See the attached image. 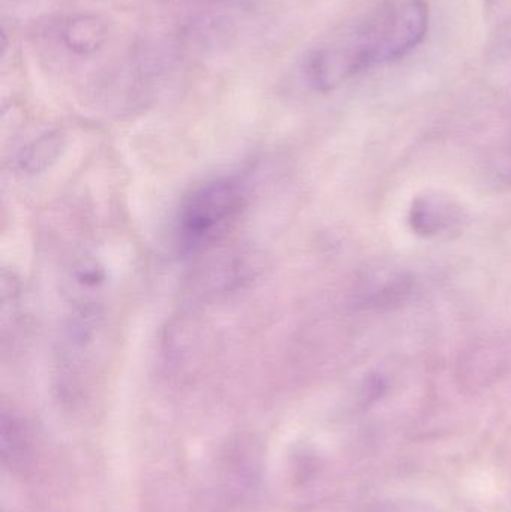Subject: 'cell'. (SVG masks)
I'll return each mask as SVG.
<instances>
[{"label":"cell","instance_id":"obj_1","mask_svg":"<svg viewBox=\"0 0 511 512\" xmlns=\"http://www.w3.org/2000/svg\"><path fill=\"white\" fill-rule=\"evenodd\" d=\"M429 11L425 0H389L353 29L306 59L305 75L317 90H332L354 75L402 59L425 39Z\"/></svg>","mask_w":511,"mask_h":512},{"label":"cell","instance_id":"obj_2","mask_svg":"<svg viewBox=\"0 0 511 512\" xmlns=\"http://www.w3.org/2000/svg\"><path fill=\"white\" fill-rule=\"evenodd\" d=\"M246 206V189L234 177L198 186L180 206L174 240L185 256L203 254L221 242L239 221Z\"/></svg>","mask_w":511,"mask_h":512},{"label":"cell","instance_id":"obj_3","mask_svg":"<svg viewBox=\"0 0 511 512\" xmlns=\"http://www.w3.org/2000/svg\"><path fill=\"white\" fill-rule=\"evenodd\" d=\"M2 460L11 471H24L32 462V441L26 426L14 414L3 411L0 418Z\"/></svg>","mask_w":511,"mask_h":512},{"label":"cell","instance_id":"obj_4","mask_svg":"<svg viewBox=\"0 0 511 512\" xmlns=\"http://www.w3.org/2000/svg\"><path fill=\"white\" fill-rule=\"evenodd\" d=\"M108 30L104 21L95 15H78L65 24L63 42L74 53L92 54L107 41Z\"/></svg>","mask_w":511,"mask_h":512},{"label":"cell","instance_id":"obj_5","mask_svg":"<svg viewBox=\"0 0 511 512\" xmlns=\"http://www.w3.org/2000/svg\"><path fill=\"white\" fill-rule=\"evenodd\" d=\"M63 137L60 132H45L18 152L15 164L23 174H38L47 170L62 152Z\"/></svg>","mask_w":511,"mask_h":512},{"label":"cell","instance_id":"obj_6","mask_svg":"<svg viewBox=\"0 0 511 512\" xmlns=\"http://www.w3.org/2000/svg\"><path fill=\"white\" fill-rule=\"evenodd\" d=\"M72 288L81 295L96 294L105 283V273L93 259H81L71 274Z\"/></svg>","mask_w":511,"mask_h":512},{"label":"cell","instance_id":"obj_7","mask_svg":"<svg viewBox=\"0 0 511 512\" xmlns=\"http://www.w3.org/2000/svg\"><path fill=\"white\" fill-rule=\"evenodd\" d=\"M369 512H435L422 504L414 501H386L374 505Z\"/></svg>","mask_w":511,"mask_h":512},{"label":"cell","instance_id":"obj_8","mask_svg":"<svg viewBox=\"0 0 511 512\" xmlns=\"http://www.w3.org/2000/svg\"><path fill=\"white\" fill-rule=\"evenodd\" d=\"M488 2L489 11L495 12L503 9L504 6H511V0H486Z\"/></svg>","mask_w":511,"mask_h":512}]
</instances>
